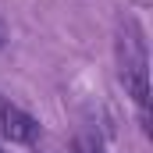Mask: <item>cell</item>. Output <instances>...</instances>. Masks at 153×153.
Returning <instances> with one entry per match:
<instances>
[{"mask_svg": "<svg viewBox=\"0 0 153 153\" xmlns=\"http://www.w3.org/2000/svg\"><path fill=\"white\" fill-rule=\"evenodd\" d=\"M0 135L14 146H32L39 139V121L14 103H0Z\"/></svg>", "mask_w": 153, "mask_h": 153, "instance_id": "cell-1", "label": "cell"}, {"mask_svg": "<svg viewBox=\"0 0 153 153\" xmlns=\"http://www.w3.org/2000/svg\"><path fill=\"white\" fill-rule=\"evenodd\" d=\"M4 43H7V25H4V18H0V50H4Z\"/></svg>", "mask_w": 153, "mask_h": 153, "instance_id": "cell-2", "label": "cell"}]
</instances>
